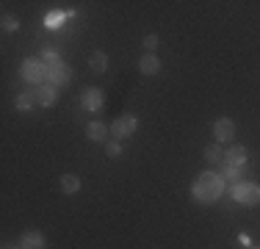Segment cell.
<instances>
[{
	"label": "cell",
	"mask_w": 260,
	"mask_h": 249,
	"mask_svg": "<svg viewBox=\"0 0 260 249\" xmlns=\"http://www.w3.org/2000/svg\"><path fill=\"white\" fill-rule=\"evenodd\" d=\"M224 191H227V180L221 177L219 172H202L200 177L194 180V185H191V197H194V202H200V205L216 202Z\"/></svg>",
	"instance_id": "obj_1"
},
{
	"label": "cell",
	"mask_w": 260,
	"mask_h": 249,
	"mask_svg": "<svg viewBox=\"0 0 260 249\" xmlns=\"http://www.w3.org/2000/svg\"><path fill=\"white\" fill-rule=\"evenodd\" d=\"M227 191H230L233 202L244 205V208H255V205H260V185L257 183H246V180H241V183H233Z\"/></svg>",
	"instance_id": "obj_2"
},
{
	"label": "cell",
	"mask_w": 260,
	"mask_h": 249,
	"mask_svg": "<svg viewBox=\"0 0 260 249\" xmlns=\"http://www.w3.org/2000/svg\"><path fill=\"white\" fill-rule=\"evenodd\" d=\"M22 80L34 83L36 89L47 83V67L42 64V58H25L22 61Z\"/></svg>",
	"instance_id": "obj_3"
},
{
	"label": "cell",
	"mask_w": 260,
	"mask_h": 249,
	"mask_svg": "<svg viewBox=\"0 0 260 249\" xmlns=\"http://www.w3.org/2000/svg\"><path fill=\"white\" fill-rule=\"evenodd\" d=\"M136 128H139V119H136L133 114H125L116 122H111V136H114L116 141H122V139H127V136H133Z\"/></svg>",
	"instance_id": "obj_4"
},
{
	"label": "cell",
	"mask_w": 260,
	"mask_h": 249,
	"mask_svg": "<svg viewBox=\"0 0 260 249\" xmlns=\"http://www.w3.org/2000/svg\"><path fill=\"white\" fill-rule=\"evenodd\" d=\"M80 103H83V108L89 111V114H97V111H103V105H105V91L97 89V86H89V89H83Z\"/></svg>",
	"instance_id": "obj_5"
},
{
	"label": "cell",
	"mask_w": 260,
	"mask_h": 249,
	"mask_svg": "<svg viewBox=\"0 0 260 249\" xmlns=\"http://www.w3.org/2000/svg\"><path fill=\"white\" fill-rule=\"evenodd\" d=\"M70 80H72V67H70V64H64V61L47 70V83L55 86V89H58V86H67Z\"/></svg>",
	"instance_id": "obj_6"
},
{
	"label": "cell",
	"mask_w": 260,
	"mask_h": 249,
	"mask_svg": "<svg viewBox=\"0 0 260 249\" xmlns=\"http://www.w3.org/2000/svg\"><path fill=\"white\" fill-rule=\"evenodd\" d=\"M213 139L216 141H230L235 139V122L230 116H221V119L213 122Z\"/></svg>",
	"instance_id": "obj_7"
},
{
	"label": "cell",
	"mask_w": 260,
	"mask_h": 249,
	"mask_svg": "<svg viewBox=\"0 0 260 249\" xmlns=\"http://www.w3.org/2000/svg\"><path fill=\"white\" fill-rule=\"evenodd\" d=\"M246 158H249V152L241 144H233L224 149V164H230V166H246Z\"/></svg>",
	"instance_id": "obj_8"
},
{
	"label": "cell",
	"mask_w": 260,
	"mask_h": 249,
	"mask_svg": "<svg viewBox=\"0 0 260 249\" xmlns=\"http://www.w3.org/2000/svg\"><path fill=\"white\" fill-rule=\"evenodd\" d=\"M108 136H111V124H105V122L86 124V139L89 141H108Z\"/></svg>",
	"instance_id": "obj_9"
},
{
	"label": "cell",
	"mask_w": 260,
	"mask_h": 249,
	"mask_svg": "<svg viewBox=\"0 0 260 249\" xmlns=\"http://www.w3.org/2000/svg\"><path fill=\"white\" fill-rule=\"evenodd\" d=\"M20 249H45V235L39 230H28L20 238Z\"/></svg>",
	"instance_id": "obj_10"
},
{
	"label": "cell",
	"mask_w": 260,
	"mask_h": 249,
	"mask_svg": "<svg viewBox=\"0 0 260 249\" xmlns=\"http://www.w3.org/2000/svg\"><path fill=\"white\" fill-rule=\"evenodd\" d=\"M139 72L158 75L160 72V58H158L155 53H144V55H141V61H139Z\"/></svg>",
	"instance_id": "obj_11"
},
{
	"label": "cell",
	"mask_w": 260,
	"mask_h": 249,
	"mask_svg": "<svg viewBox=\"0 0 260 249\" xmlns=\"http://www.w3.org/2000/svg\"><path fill=\"white\" fill-rule=\"evenodd\" d=\"M80 177L78 174H61V180H58V189H61V194H78L80 191Z\"/></svg>",
	"instance_id": "obj_12"
},
{
	"label": "cell",
	"mask_w": 260,
	"mask_h": 249,
	"mask_svg": "<svg viewBox=\"0 0 260 249\" xmlns=\"http://www.w3.org/2000/svg\"><path fill=\"white\" fill-rule=\"evenodd\" d=\"M36 103L42 105V108H50V105H55V86L45 83L36 89Z\"/></svg>",
	"instance_id": "obj_13"
},
{
	"label": "cell",
	"mask_w": 260,
	"mask_h": 249,
	"mask_svg": "<svg viewBox=\"0 0 260 249\" xmlns=\"http://www.w3.org/2000/svg\"><path fill=\"white\" fill-rule=\"evenodd\" d=\"M14 103H17V111H22V114H25V111H30L34 105H39V103H36V89H30V91H20Z\"/></svg>",
	"instance_id": "obj_14"
},
{
	"label": "cell",
	"mask_w": 260,
	"mask_h": 249,
	"mask_svg": "<svg viewBox=\"0 0 260 249\" xmlns=\"http://www.w3.org/2000/svg\"><path fill=\"white\" fill-rule=\"evenodd\" d=\"M89 67H91V72H97V75H103L108 70V55H105V50H94V53H91Z\"/></svg>",
	"instance_id": "obj_15"
},
{
	"label": "cell",
	"mask_w": 260,
	"mask_h": 249,
	"mask_svg": "<svg viewBox=\"0 0 260 249\" xmlns=\"http://www.w3.org/2000/svg\"><path fill=\"white\" fill-rule=\"evenodd\" d=\"M221 177H224L227 180V183H241V180H244V166H230V164H224V166H221Z\"/></svg>",
	"instance_id": "obj_16"
},
{
	"label": "cell",
	"mask_w": 260,
	"mask_h": 249,
	"mask_svg": "<svg viewBox=\"0 0 260 249\" xmlns=\"http://www.w3.org/2000/svg\"><path fill=\"white\" fill-rule=\"evenodd\" d=\"M42 64L50 70V67H55V64H61V55H58V50L55 47H45L42 50Z\"/></svg>",
	"instance_id": "obj_17"
},
{
	"label": "cell",
	"mask_w": 260,
	"mask_h": 249,
	"mask_svg": "<svg viewBox=\"0 0 260 249\" xmlns=\"http://www.w3.org/2000/svg\"><path fill=\"white\" fill-rule=\"evenodd\" d=\"M205 161H210V164H216V161H224V149L219 147V141H213V144L205 147Z\"/></svg>",
	"instance_id": "obj_18"
},
{
	"label": "cell",
	"mask_w": 260,
	"mask_h": 249,
	"mask_svg": "<svg viewBox=\"0 0 260 249\" xmlns=\"http://www.w3.org/2000/svg\"><path fill=\"white\" fill-rule=\"evenodd\" d=\"M105 155H108V158H119V155H122V141L108 139V141H105Z\"/></svg>",
	"instance_id": "obj_19"
},
{
	"label": "cell",
	"mask_w": 260,
	"mask_h": 249,
	"mask_svg": "<svg viewBox=\"0 0 260 249\" xmlns=\"http://www.w3.org/2000/svg\"><path fill=\"white\" fill-rule=\"evenodd\" d=\"M158 42H160V39H158L155 34H147L141 45H144V50H147V53H155V50H158Z\"/></svg>",
	"instance_id": "obj_20"
},
{
	"label": "cell",
	"mask_w": 260,
	"mask_h": 249,
	"mask_svg": "<svg viewBox=\"0 0 260 249\" xmlns=\"http://www.w3.org/2000/svg\"><path fill=\"white\" fill-rule=\"evenodd\" d=\"M17 28H20V20L11 14H3V30H17Z\"/></svg>",
	"instance_id": "obj_21"
},
{
	"label": "cell",
	"mask_w": 260,
	"mask_h": 249,
	"mask_svg": "<svg viewBox=\"0 0 260 249\" xmlns=\"http://www.w3.org/2000/svg\"><path fill=\"white\" fill-rule=\"evenodd\" d=\"M58 22H64V14H58V11H53V14L47 17V25L53 28V25H58Z\"/></svg>",
	"instance_id": "obj_22"
},
{
	"label": "cell",
	"mask_w": 260,
	"mask_h": 249,
	"mask_svg": "<svg viewBox=\"0 0 260 249\" xmlns=\"http://www.w3.org/2000/svg\"><path fill=\"white\" fill-rule=\"evenodd\" d=\"M3 249H17V246H3Z\"/></svg>",
	"instance_id": "obj_23"
},
{
	"label": "cell",
	"mask_w": 260,
	"mask_h": 249,
	"mask_svg": "<svg viewBox=\"0 0 260 249\" xmlns=\"http://www.w3.org/2000/svg\"><path fill=\"white\" fill-rule=\"evenodd\" d=\"M249 249H260V246H249Z\"/></svg>",
	"instance_id": "obj_24"
}]
</instances>
